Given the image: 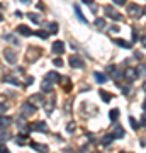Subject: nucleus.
Returning a JSON list of instances; mask_svg holds the SVG:
<instances>
[{"instance_id":"obj_1","label":"nucleus","mask_w":146,"mask_h":153,"mask_svg":"<svg viewBox=\"0 0 146 153\" xmlns=\"http://www.w3.org/2000/svg\"><path fill=\"white\" fill-rule=\"evenodd\" d=\"M127 14H129L133 19H139L143 10H141V7L138 5V4H129V5H127Z\"/></svg>"},{"instance_id":"obj_2","label":"nucleus","mask_w":146,"mask_h":153,"mask_svg":"<svg viewBox=\"0 0 146 153\" xmlns=\"http://www.w3.org/2000/svg\"><path fill=\"white\" fill-rule=\"evenodd\" d=\"M36 109H38V107H36L33 102H24V104H22V117H27V116L34 114Z\"/></svg>"},{"instance_id":"obj_3","label":"nucleus","mask_w":146,"mask_h":153,"mask_svg":"<svg viewBox=\"0 0 146 153\" xmlns=\"http://www.w3.org/2000/svg\"><path fill=\"white\" fill-rule=\"evenodd\" d=\"M4 56H5V60L9 65H16L17 61V56H16V51H12L10 48H7L5 51H4Z\"/></svg>"},{"instance_id":"obj_4","label":"nucleus","mask_w":146,"mask_h":153,"mask_svg":"<svg viewBox=\"0 0 146 153\" xmlns=\"http://www.w3.org/2000/svg\"><path fill=\"white\" fill-rule=\"evenodd\" d=\"M105 16L107 17H112L114 21H122V16H121L119 12L112 9V7H105Z\"/></svg>"},{"instance_id":"obj_5","label":"nucleus","mask_w":146,"mask_h":153,"mask_svg":"<svg viewBox=\"0 0 146 153\" xmlns=\"http://www.w3.org/2000/svg\"><path fill=\"white\" fill-rule=\"evenodd\" d=\"M31 129H34V131H38V133H46L48 131V126H46L44 121H38V123L31 124Z\"/></svg>"},{"instance_id":"obj_6","label":"nucleus","mask_w":146,"mask_h":153,"mask_svg":"<svg viewBox=\"0 0 146 153\" xmlns=\"http://www.w3.org/2000/svg\"><path fill=\"white\" fill-rule=\"evenodd\" d=\"M19 34H22V36H33L34 34V31L29 26H24V24H21V26H17V29H16Z\"/></svg>"},{"instance_id":"obj_7","label":"nucleus","mask_w":146,"mask_h":153,"mask_svg":"<svg viewBox=\"0 0 146 153\" xmlns=\"http://www.w3.org/2000/svg\"><path fill=\"white\" fill-rule=\"evenodd\" d=\"M138 75H139V73H138V70H134V68H127V70H126V73H124V78L127 80V82H133V80H136V78H138Z\"/></svg>"},{"instance_id":"obj_8","label":"nucleus","mask_w":146,"mask_h":153,"mask_svg":"<svg viewBox=\"0 0 146 153\" xmlns=\"http://www.w3.org/2000/svg\"><path fill=\"white\" fill-rule=\"evenodd\" d=\"M83 60L78 58V56H70V66L71 68H83Z\"/></svg>"},{"instance_id":"obj_9","label":"nucleus","mask_w":146,"mask_h":153,"mask_svg":"<svg viewBox=\"0 0 146 153\" xmlns=\"http://www.w3.org/2000/svg\"><path fill=\"white\" fill-rule=\"evenodd\" d=\"M44 78H46L48 82H51V83H56V82H60V80H61L60 73H56V71H48Z\"/></svg>"},{"instance_id":"obj_10","label":"nucleus","mask_w":146,"mask_h":153,"mask_svg":"<svg viewBox=\"0 0 146 153\" xmlns=\"http://www.w3.org/2000/svg\"><path fill=\"white\" fill-rule=\"evenodd\" d=\"M53 53L54 55H63V53H65V44L61 43V41L53 43Z\"/></svg>"},{"instance_id":"obj_11","label":"nucleus","mask_w":146,"mask_h":153,"mask_svg":"<svg viewBox=\"0 0 146 153\" xmlns=\"http://www.w3.org/2000/svg\"><path fill=\"white\" fill-rule=\"evenodd\" d=\"M53 85H54V83L48 82V80L44 78V80H43V85H41V90H43V92H46V94H51V92H53Z\"/></svg>"},{"instance_id":"obj_12","label":"nucleus","mask_w":146,"mask_h":153,"mask_svg":"<svg viewBox=\"0 0 146 153\" xmlns=\"http://www.w3.org/2000/svg\"><path fill=\"white\" fill-rule=\"evenodd\" d=\"M93 78H95L99 83H105L107 82V75L102 73V71H95V73H93Z\"/></svg>"},{"instance_id":"obj_13","label":"nucleus","mask_w":146,"mask_h":153,"mask_svg":"<svg viewBox=\"0 0 146 153\" xmlns=\"http://www.w3.org/2000/svg\"><path fill=\"white\" fill-rule=\"evenodd\" d=\"M12 124V117H7V116H0V128H9Z\"/></svg>"},{"instance_id":"obj_14","label":"nucleus","mask_w":146,"mask_h":153,"mask_svg":"<svg viewBox=\"0 0 146 153\" xmlns=\"http://www.w3.org/2000/svg\"><path fill=\"white\" fill-rule=\"evenodd\" d=\"M31 100H33V102H36L38 105H43V104H44V97H43V94H34L33 97H31Z\"/></svg>"},{"instance_id":"obj_15","label":"nucleus","mask_w":146,"mask_h":153,"mask_svg":"<svg viewBox=\"0 0 146 153\" xmlns=\"http://www.w3.org/2000/svg\"><path fill=\"white\" fill-rule=\"evenodd\" d=\"M99 94H100V97H102V100H104V102H110V100L114 99V95H112V94L105 92V90H99Z\"/></svg>"},{"instance_id":"obj_16","label":"nucleus","mask_w":146,"mask_h":153,"mask_svg":"<svg viewBox=\"0 0 146 153\" xmlns=\"http://www.w3.org/2000/svg\"><path fill=\"white\" fill-rule=\"evenodd\" d=\"M27 141H29V138H27L26 134H19V136H16V143L19 145V146H24Z\"/></svg>"},{"instance_id":"obj_17","label":"nucleus","mask_w":146,"mask_h":153,"mask_svg":"<svg viewBox=\"0 0 146 153\" xmlns=\"http://www.w3.org/2000/svg\"><path fill=\"white\" fill-rule=\"evenodd\" d=\"M114 43L119 44L121 48H124V49H131V48H133V46H131V43H127V41H124V39H114Z\"/></svg>"},{"instance_id":"obj_18","label":"nucleus","mask_w":146,"mask_h":153,"mask_svg":"<svg viewBox=\"0 0 146 153\" xmlns=\"http://www.w3.org/2000/svg\"><path fill=\"white\" fill-rule=\"evenodd\" d=\"M112 136H114V138H124V129H122L121 126H116V128H114Z\"/></svg>"},{"instance_id":"obj_19","label":"nucleus","mask_w":146,"mask_h":153,"mask_svg":"<svg viewBox=\"0 0 146 153\" xmlns=\"http://www.w3.org/2000/svg\"><path fill=\"white\" fill-rule=\"evenodd\" d=\"M109 119L112 121V123H116V121L119 119V109H112L110 112H109Z\"/></svg>"},{"instance_id":"obj_20","label":"nucleus","mask_w":146,"mask_h":153,"mask_svg":"<svg viewBox=\"0 0 146 153\" xmlns=\"http://www.w3.org/2000/svg\"><path fill=\"white\" fill-rule=\"evenodd\" d=\"M4 82H9L12 85H16V87H21V82L17 78H14V76H4Z\"/></svg>"},{"instance_id":"obj_21","label":"nucleus","mask_w":146,"mask_h":153,"mask_svg":"<svg viewBox=\"0 0 146 153\" xmlns=\"http://www.w3.org/2000/svg\"><path fill=\"white\" fill-rule=\"evenodd\" d=\"M48 33L49 34H56L58 33V24H56V22H49L48 24Z\"/></svg>"},{"instance_id":"obj_22","label":"nucleus","mask_w":146,"mask_h":153,"mask_svg":"<svg viewBox=\"0 0 146 153\" xmlns=\"http://www.w3.org/2000/svg\"><path fill=\"white\" fill-rule=\"evenodd\" d=\"M75 12H76V16H78V21L83 22V24H87V19H85V16L82 14V10H80V7L78 5H75Z\"/></svg>"},{"instance_id":"obj_23","label":"nucleus","mask_w":146,"mask_h":153,"mask_svg":"<svg viewBox=\"0 0 146 153\" xmlns=\"http://www.w3.org/2000/svg\"><path fill=\"white\" fill-rule=\"evenodd\" d=\"M114 140H116V138H114L112 134H105V136L102 138V145H105V146H107V145H110Z\"/></svg>"},{"instance_id":"obj_24","label":"nucleus","mask_w":146,"mask_h":153,"mask_svg":"<svg viewBox=\"0 0 146 153\" xmlns=\"http://www.w3.org/2000/svg\"><path fill=\"white\" fill-rule=\"evenodd\" d=\"M31 146L33 148H36V150H38V152H48V146H44V145H38V143H31Z\"/></svg>"},{"instance_id":"obj_25","label":"nucleus","mask_w":146,"mask_h":153,"mask_svg":"<svg viewBox=\"0 0 146 153\" xmlns=\"http://www.w3.org/2000/svg\"><path fill=\"white\" fill-rule=\"evenodd\" d=\"M36 36H38V38H41V39H48L49 38V33L48 31H36Z\"/></svg>"},{"instance_id":"obj_26","label":"nucleus","mask_w":146,"mask_h":153,"mask_svg":"<svg viewBox=\"0 0 146 153\" xmlns=\"http://www.w3.org/2000/svg\"><path fill=\"white\" fill-rule=\"evenodd\" d=\"M29 19H31V22H34V24H41V19H39L38 14H29Z\"/></svg>"},{"instance_id":"obj_27","label":"nucleus","mask_w":146,"mask_h":153,"mask_svg":"<svg viewBox=\"0 0 146 153\" xmlns=\"http://www.w3.org/2000/svg\"><path fill=\"white\" fill-rule=\"evenodd\" d=\"M95 27H99V29L105 27V19H97V21H95Z\"/></svg>"},{"instance_id":"obj_28","label":"nucleus","mask_w":146,"mask_h":153,"mask_svg":"<svg viewBox=\"0 0 146 153\" xmlns=\"http://www.w3.org/2000/svg\"><path fill=\"white\" fill-rule=\"evenodd\" d=\"M136 70H138V73H139V75L146 76V65H139L138 68H136Z\"/></svg>"},{"instance_id":"obj_29","label":"nucleus","mask_w":146,"mask_h":153,"mask_svg":"<svg viewBox=\"0 0 146 153\" xmlns=\"http://www.w3.org/2000/svg\"><path fill=\"white\" fill-rule=\"evenodd\" d=\"M5 39H9L10 43H14L16 46H19V39H17V38H14V36H10V34H7V36H5Z\"/></svg>"},{"instance_id":"obj_30","label":"nucleus","mask_w":146,"mask_h":153,"mask_svg":"<svg viewBox=\"0 0 146 153\" xmlns=\"http://www.w3.org/2000/svg\"><path fill=\"white\" fill-rule=\"evenodd\" d=\"M129 124L133 126V129H138V128H139V124L136 123V119H134V117H133V116H131V117H129Z\"/></svg>"},{"instance_id":"obj_31","label":"nucleus","mask_w":146,"mask_h":153,"mask_svg":"<svg viewBox=\"0 0 146 153\" xmlns=\"http://www.w3.org/2000/svg\"><path fill=\"white\" fill-rule=\"evenodd\" d=\"M53 65L58 66V68H61V66H63V61H61L60 58H54V60H53Z\"/></svg>"},{"instance_id":"obj_32","label":"nucleus","mask_w":146,"mask_h":153,"mask_svg":"<svg viewBox=\"0 0 146 153\" xmlns=\"http://www.w3.org/2000/svg\"><path fill=\"white\" fill-rule=\"evenodd\" d=\"M66 131H68V133L75 131V123H68V126H66Z\"/></svg>"},{"instance_id":"obj_33","label":"nucleus","mask_w":146,"mask_h":153,"mask_svg":"<svg viewBox=\"0 0 146 153\" xmlns=\"http://www.w3.org/2000/svg\"><path fill=\"white\" fill-rule=\"evenodd\" d=\"M7 107H9V105H7L5 102H0V114H2V112H5Z\"/></svg>"},{"instance_id":"obj_34","label":"nucleus","mask_w":146,"mask_h":153,"mask_svg":"<svg viewBox=\"0 0 146 153\" xmlns=\"http://www.w3.org/2000/svg\"><path fill=\"white\" fill-rule=\"evenodd\" d=\"M138 39H139V34H138L136 29H133V41H138Z\"/></svg>"},{"instance_id":"obj_35","label":"nucleus","mask_w":146,"mask_h":153,"mask_svg":"<svg viewBox=\"0 0 146 153\" xmlns=\"http://www.w3.org/2000/svg\"><path fill=\"white\" fill-rule=\"evenodd\" d=\"M7 138H9V133H7V131L2 133V131H0V140H7Z\"/></svg>"},{"instance_id":"obj_36","label":"nucleus","mask_w":146,"mask_h":153,"mask_svg":"<svg viewBox=\"0 0 146 153\" xmlns=\"http://www.w3.org/2000/svg\"><path fill=\"white\" fill-rule=\"evenodd\" d=\"M114 4H116V5H124L126 4V0H112Z\"/></svg>"},{"instance_id":"obj_37","label":"nucleus","mask_w":146,"mask_h":153,"mask_svg":"<svg viewBox=\"0 0 146 153\" xmlns=\"http://www.w3.org/2000/svg\"><path fill=\"white\" fill-rule=\"evenodd\" d=\"M129 92H131L129 85H126V87H122V94H129Z\"/></svg>"},{"instance_id":"obj_38","label":"nucleus","mask_w":146,"mask_h":153,"mask_svg":"<svg viewBox=\"0 0 146 153\" xmlns=\"http://www.w3.org/2000/svg\"><path fill=\"white\" fill-rule=\"evenodd\" d=\"M110 33H119V27H117V26H112V27H110Z\"/></svg>"},{"instance_id":"obj_39","label":"nucleus","mask_w":146,"mask_h":153,"mask_svg":"<svg viewBox=\"0 0 146 153\" xmlns=\"http://www.w3.org/2000/svg\"><path fill=\"white\" fill-rule=\"evenodd\" d=\"M21 4H26V5H31V4H33V0H21Z\"/></svg>"},{"instance_id":"obj_40","label":"nucleus","mask_w":146,"mask_h":153,"mask_svg":"<svg viewBox=\"0 0 146 153\" xmlns=\"http://www.w3.org/2000/svg\"><path fill=\"white\" fill-rule=\"evenodd\" d=\"M83 4H87V5H93V0H82Z\"/></svg>"},{"instance_id":"obj_41","label":"nucleus","mask_w":146,"mask_h":153,"mask_svg":"<svg viewBox=\"0 0 146 153\" xmlns=\"http://www.w3.org/2000/svg\"><path fill=\"white\" fill-rule=\"evenodd\" d=\"M34 82V78H33V76H29V78H27V80H26V83H27V85H31V83H33Z\"/></svg>"},{"instance_id":"obj_42","label":"nucleus","mask_w":146,"mask_h":153,"mask_svg":"<svg viewBox=\"0 0 146 153\" xmlns=\"http://www.w3.org/2000/svg\"><path fill=\"white\" fill-rule=\"evenodd\" d=\"M0 153H9V150L5 146H0Z\"/></svg>"},{"instance_id":"obj_43","label":"nucleus","mask_w":146,"mask_h":153,"mask_svg":"<svg viewBox=\"0 0 146 153\" xmlns=\"http://www.w3.org/2000/svg\"><path fill=\"white\" fill-rule=\"evenodd\" d=\"M141 123H143V128H146V114L143 116V121H141Z\"/></svg>"},{"instance_id":"obj_44","label":"nucleus","mask_w":146,"mask_h":153,"mask_svg":"<svg viewBox=\"0 0 146 153\" xmlns=\"http://www.w3.org/2000/svg\"><path fill=\"white\" fill-rule=\"evenodd\" d=\"M4 21V16H2V5H0V22Z\"/></svg>"},{"instance_id":"obj_45","label":"nucleus","mask_w":146,"mask_h":153,"mask_svg":"<svg viewBox=\"0 0 146 153\" xmlns=\"http://www.w3.org/2000/svg\"><path fill=\"white\" fill-rule=\"evenodd\" d=\"M143 111L146 112V99H145V102H143Z\"/></svg>"},{"instance_id":"obj_46","label":"nucleus","mask_w":146,"mask_h":153,"mask_svg":"<svg viewBox=\"0 0 146 153\" xmlns=\"http://www.w3.org/2000/svg\"><path fill=\"white\" fill-rule=\"evenodd\" d=\"M143 87H145V92H146V83H145V85H143Z\"/></svg>"},{"instance_id":"obj_47","label":"nucleus","mask_w":146,"mask_h":153,"mask_svg":"<svg viewBox=\"0 0 146 153\" xmlns=\"http://www.w3.org/2000/svg\"><path fill=\"white\" fill-rule=\"evenodd\" d=\"M122 153H124V152H122Z\"/></svg>"},{"instance_id":"obj_48","label":"nucleus","mask_w":146,"mask_h":153,"mask_svg":"<svg viewBox=\"0 0 146 153\" xmlns=\"http://www.w3.org/2000/svg\"><path fill=\"white\" fill-rule=\"evenodd\" d=\"M145 12H146V10H145Z\"/></svg>"}]
</instances>
